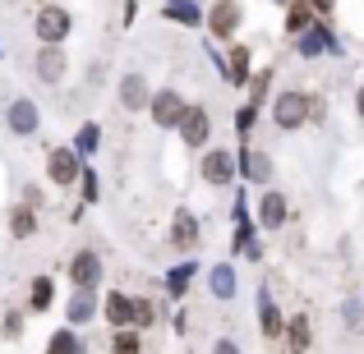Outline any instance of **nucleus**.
<instances>
[{
	"label": "nucleus",
	"mask_w": 364,
	"mask_h": 354,
	"mask_svg": "<svg viewBox=\"0 0 364 354\" xmlns=\"http://www.w3.org/2000/svg\"><path fill=\"white\" fill-rule=\"evenodd\" d=\"M272 124L282 133L304 129V124H309V92H300V88L277 92V97H272Z\"/></svg>",
	"instance_id": "1"
},
{
	"label": "nucleus",
	"mask_w": 364,
	"mask_h": 354,
	"mask_svg": "<svg viewBox=\"0 0 364 354\" xmlns=\"http://www.w3.org/2000/svg\"><path fill=\"white\" fill-rule=\"evenodd\" d=\"M33 33H37V42H42V46H60L65 37L74 33V14H70V9H60V5H42V9H37V18H33Z\"/></svg>",
	"instance_id": "2"
},
{
	"label": "nucleus",
	"mask_w": 364,
	"mask_h": 354,
	"mask_svg": "<svg viewBox=\"0 0 364 354\" xmlns=\"http://www.w3.org/2000/svg\"><path fill=\"white\" fill-rule=\"evenodd\" d=\"M198 175H203V184L226 189L235 175H240V161H235V152H226V148H208L203 161H198Z\"/></svg>",
	"instance_id": "3"
},
{
	"label": "nucleus",
	"mask_w": 364,
	"mask_h": 354,
	"mask_svg": "<svg viewBox=\"0 0 364 354\" xmlns=\"http://www.w3.org/2000/svg\"><path fill=\"white\" fill-rule=\"evenodd\" d=\"M46 179H51L55 189H70L83 179V157L74 148H51L46 152Z\"/></svg>",
	"instance_id": "4"
},
{
	"label": "nucleus",
	"mask_w": 364,
	"mask_h": 354,
	"mask_svg": "<svg viewBox=\"0 0 364 354\" xmlns=\"http://www.w3.org/2000/svg\"><path fill=\"white\" fill-rule=\"evenodd\" d=\"M180 143L194 152H208V143H213V116H208V106H185V116H180Z\"/></svg>",
	"instance_id": "5"
},
{
	"label": "nucleus",
	"mask_w": 364,
	"mask_h": 354,
	"mask_svg": "<svg viewBox=\"0 0 364 354\" xmlns=\"http://www.w3.org/2000/svg\"><path fill=\"white\" fill-rule=\"evenodd\" d=\"M185 106H189V101L180 97L176 88H157V92H152L148 116H152V124H157V129H180V116H185Z\"/></svg>",
	"instance_id": "6"
},
{
	"label": "nucleus",
	"mask_w": 364,
	"mask_h": 354,
	"mask_svg": "<svg viewBox=\"0 0 364 354\" xmlns=\"http://www.w3.org/2000/svg\"><path fill=\"white\" fill-rule=\"evenodd\" d=\"M5 124H9V133H18V138H33V133L42 129V111H37V101L14 97L5 106Z\"/></svg>",
	"instance_id": "7"
},
{
	"label": "nucleus",
	"mask_w": 364,
	"mask_h": 354,
	"mask_svg": "<svg viewBox=\"0 0 364 354\" xmlns=\"http://www.w3.org/2000/svg\"><path fill=\"white\" fill-rule=\"evenodd\" d=\"M286 221H291V203H286V194L263 189V198H258V226H263V231H286Z\"/></svg>",
	"instance_id": "8"
},
{
	"label": "nucleus",
	"mask_w": 364,
	"mask_h": 354,
	"mask_svg": "<svg viewBox=\"0 0 364 354\" xmlns=\"http://www.w3.org/2000/svg\"><path fill=\"white\" fill-rule=\"evenodd\" d=\"M235 161H240V179H249V184H272V157H267V152L263 148H240V157H235Z\"/></svg>",
	"instance_id": "9"
},
{
	"label": "nucleus",
	"mask_w": 364,
	"mask_h": 354,
	"mask_svg": "<svg viewBox=\"0 0 364 354\" xmlns=\"http://www.w3.org/2000/svg\"><path fill=\"white\" fill-rule=\"evenodd\" d=\"M70 281H74V290H92V285L102 281V253L79 248V253L70 258Z\"/></svg>",
	"instance_id": "10"
},
{
	"label": "nucleus",
	"mask_w": 364,
	"mask_h": 354,
	"mask_svg": "<svg viewBox=\"0 0 364 354\" xmlns=\"http://www.w3.org/2000/svg\"><path fill=\"white\" fill-rule=\"evenodd\" d=\"M208 33L217 37V42H226V37H235V28H240V5L235 0H217L213 9H208Z\"/></svg>",
	"instance_id": "11"
},
{
	"label": "nucleus",
	"mask_w": 364,
	"mask_h": 354,
	"mask_svg": "<svg viewBox=\"0 0 364 354\" xmlns=\"http://www.w3.org/2000/svg\"><path fill=\"white\" fill-rule=\"evenodd\" d=\"M33 70H37V79H42V83H60L65 70H70V55H65V46H37Z\"/></svg>",
	"instance_id": "12"
},
{
	"label": "nucleus",
	"mask_w": 364,
	"mask_h": 354,
	"mask_svg": "<svg viewBox=\"0 0 364 354\" xmlns=\"http://www.w3.org/2000/svg\"><path fill=\"white\" fill-rule=\"evenodd\" d=\"M309 345H314L309 313H291V318H286V354H309Z\"/></svg>",
	"instance_id": "13"
},
{
	"label": "nucleus",
	"mask_w": 364,
	"mask_h": 354,
	"mask_svg": "<svg viewBox=\"0 0 364 354\" xmlns=\"http://www.w3.org/2000/svg\"><path fill=\"white\" fill-rule=\"evenodd\" d=\"M120 106L124 111H148L152 106V88L143 74H124L120 79Z\"/></svg>",
	"instance_id": "14"
},
{
	"label": "nucleus",
	"mask_w": 364,
	"mask_h": 354,
	"mask_svg": "<svg viewBox=\"0 0 364 354\" xmlns=\"http://www.w3.org/2000/svg\"><path fill=\"white\" fill-rule=\"evenodd\" d=\"M102 318H107L116 331L134 327V299H129V294H120V290H111L107 299H102Z\"/></svg>",
	"instance_id": "15"
},
{
	"label": "nucleus",
	"mask_w": 364,
	"mask_h": 354,
	"mask_svg": "<svg viewBox=\"0 0 364 354\" xmlns=\"http://www.w3.org/2000/svg\"><path fill=\"white\" fill-rule=\"evenodd\" d=\"M171 244L176 248H194L198 244V216L189 212V207H176V216H171Z\"/></svg>",
	"instance_id": "16"
},
{
	"label": "nucleus",
	"mask_w": 364,
	"mask_h": 354,
	"mask_svg": "<svg viewBox=\"0 0 364 354\" xmlns=\"http://www.w3.org/2000/svg\"><path fill=\"white\" fill-rule=\"evenodd\" d=\"M314 23H323V18L309 9V0H291L286 5V37H304Z\"/></svg>",
	"instance_id": "17"
},
{
	"label": "nucleus",
	"mask_w": 364,
	"mask_h": 354,
	"mask_svg": "<svg viewBox=\"0 0 364 354\" xmlns=\"http://www.w3.org/2000/svg\"><path fill=\"white\" fill-rule=\"evenodd\" d=\"M258 331H263L267 341H277V336H286V318H282V309H277L267 294H258Z\"/></svg>",
	"instance_id": "18"
},
{
	"label": "nucleus",
	"mask_w": 364,
	"mask_h": 354,
	"mask_svg": "<svg viewBox=\"0 0 364 354\" xmlns=\"http://www.w3.org/2000/svg\"><path fill=\"white\" fill-rule=\"evenodd\" d=\"M65 318H70V327H83V322L97 318V299H92V290H74L70 309H65Z\"/></svg>",
	"instance_id": "19"
},
{
	"label": "nucleus",
	"mask_w": 364,
	"mask_h": 354,
	"mask_svg": "<svg viewBox=\"0 0 364 354\" xmlns=\"http://www.w3.org/2000/svg\"><path fill=\"white\" fill-rule=\"evenodd\" d=\"M249 70H254V51H249V46H231V60H226V79H231L235 88H245V83H249Z\"/></svg>",
	"instance_id": "20"
},
{
	"label": "nucleus",
	"mask_w": 364,
	"mask_h": 354,
	"mask_svg": "<svg viewBox=\"0 0 364 354\" xmlns=\"http://www.w3.org/2000/svg\"><path fill=\"white\" fill-rule=\"evenodd\" d=\"M194 276H198V267H194V262L171 267V272H166V294H171V299H185L189 285H194Z\"/></svg>",
	"instance_id": "21"
},
{
	"label": "nucleus",
	"mask_w": 364,
	"mask_h": 354,
	"mask_svg": "<svg viewBox=\"0 0 364 354\" xmlns=\"http://www.w3.org/2000/svg\"><path fill=\"white\" fill-rule=\"evenodd\" d=\"M51 304H55V285H51V276H37L33 290H28V313H46Z\"/></svg>",
	"instance_id": "22"
},
{
	"label": "nucleus",
	"mask_w": 364,
	"mask_h": 354,
	"mask_svg": "<svg viewBox=\"0 0 364 354\" xmlns=\"http://www.w3.org/2000/svg\"><path fill=\"white\" fill-rule=\"evenodd\" d=\"M9 231H14V239H33L37 235V212L33 207H9Z\"/></svg>",
	"instance_id": "23"
},
{
	"label": "nucleus",
	"mask_w": 364,
	"mask_h": 354,
	"mask_svg": "<svg viewBox=\"0 0 364 354\" xmlns=\"http://www.w3.org/2000/svg\"><path fill=\"white\" fill-rule=\"evenodd\" d=\"M46 354H83V341L74 327H60L51 341H46Z\"/></svg>",
	"instance_id": "24"
},
{
	"label": "nucleus",
	"mask_w": 364,
	"mask_h": 354,
	"mask_svg": "<svg viewBox=\"0 0 364 354\" xmlns=\"http://www.w3.org/2000/svg\"><path fill=\"white\" fill-rule=\"evenodd\" d=\"M166 18L180 23V28H198V23H203V14H198L189 0H166Z\"/></svg>",
	"instance_id": "25"
},
{
	"label": "nucleus",
	"mask_w": 364,
	"mask_h": 354,
	"mask_svg": "<svg viewBox=\"0 0 364 354\" xmlns=\"http://www.w3.org/2000/svg\"><path fill=\"white\" fill-rule=\"evenodd\" d=\"M208 285H213L217 299H231V294H235V272H231V262H217L213 276H208Z\"/></svg>",
	"instance_id": "26"
},
{
	"label": "nucleus",
	"mask_w": 364,
	"mask_h": 354,
	"mask_svg": "<svg viewBox=\"0 0 364 354\" xmlns=\"http://www.w3.org/2000/svg\"><path fill=\"white\" fill-rule=\"evenodd\" d=\"M111 354H143V331L139 327H124L111 336Z\"/></svg>",
	"instance_id": "27"
},
{
	"label": "nucleus",
	"mask_w": 364,
	"mask_h": 354,
	"mask_svg": "<svg viewBox=\"0 0 364 354\" xmlns=\"http://www.w3.org/2000/svg\"><path fill=\"white\" fill-rule=\"evenodd\" d=\"M254 124H258V106L249 101V106L235 111V133H240V143H245V148H249V133H254Z\"/></svg>",
	"instance_id": "28"
},
{
	"label": "nucleus",
	"mask_w": 364,
	"mask_h": 354,
	"mask_svg": "<svg viewBox=\"0 0 364 354\" xmlns=\"http://www.w3.org/2000/svg\"><path fill=\"white\" fill-rule=\"evenodd\" d=\"M323 46H332V42H328V33H323V23H314L309 33L300 37V55H318Z\"/></svg>",
	"instance_id": "29"
},
{
	"label": "nucleus",
	"mask_w": 364,
	"mask_h": 354,
	"mask_svg": "<svg viewBox=\"0 0 364 354\" xmlns=\"http://www.w3.org/2000/svg\"><path fill=\"white\" fill-rule=\"evenodd\" d=\"M157 318H161V313H157V304H152V299H134V327H139V331H148Z\"/></svg>",
	"instance_id": "30"
},
{
	"label": "nucleus",
	"mask_w": 364,
	"mask_h": 354,
	"mask_svg": "<svg viewBox=\"0 0 364 354\" xmlns=\"http://www.w3.org/2000/svg\"><path fill=\"white\" fill-rule=\"evenodd\" d=\"M97 124H83L79 129V138H74V152H79V157H92V152H97Z\"/></svg>",
	"instance_id": "31"
},
{
	"label": "nucleus",
	"mask_w": 364,
	"mask_h": 354,
	"mask_svg": "<svg viewBox=\"0 0 364 354\" xmlns=\"http://www.w3.org/2000/svg\"><path fill=\"white\" fill-rule=\"evenodd\" d=\"M79 184H83V203H97V194H102L97 170H92V166H83V179H79Z\"/></svg>",
	"instance_id": "32"
},
{
	"label": "nucleus",
	"mask_w": 364,
	"mask_h": 354,
	"mask_svg": "<svg viewBox=\"0 0 364 354\" xmlns=\"http://www.w3.org/2000/svg\"><path fill=\"white\" fill-rule=\"evenodd\" d=\"M0 331H5V341H18V336H23V313L9 309V313H5V322H0Z\"/></svg>",
	"instance_id": "33"
},
{
	"label": "nucleus",
	"mask_w": 364,
	"mask_h": 354,
	"mask_svg": "<svg viewBox=\"0 0 364 354\" xmlns=\"http://www.w3.org/2000/svg\"><path fill=\"white\" fill-rule=\"evenodd\" d=\"M267 83H272V74H267V70H258V79H254V92H249V101H254V106L267 97Z\"/></svg>",
	"instance_id": "34"
},
{
	"label": "nucleus",
	"mask_w": 364,
	"mask_h": 354,
	"mask_svg": "<svg viewBox=\"0 0 364 354\" xmlns=\"http://www.w3.org/2000/svg\"><path fill=\"white\" fill-rule=\"evenodd\" d=\"M23 207H33V212L42 207V189H37V184H28V189H23Z\"/></svg>",
	"instance_id": "35"
},
{
	"label": "nucleus",
	"mask_w": 364,
	"mask_h": 354,
	"mask_svg": "<svg viewBox=\"0 0 364 354\" xmlns=\"http://www.w3.org/2000/svg\"><path fill=\"white\" fill-rule=\"evenodd\" d=\"M213 354H240V345L231 336H222V341H213Z\"/></svg>",
	"instance_id": "36"
},
{
	"label": "nucleus",
	"mask_w": 364,
	"mask_h": 354,
	"mask_svg": "<svg viewBox=\"0 0 364 354\" xmlns=\"http://www.w3.org/2000/svg\"><path fill=\"white\" fill-rule=\"evenodd\" d=\"M309 9H314V14H318V18H328L332 9H337V0H309Z\"/></svg>",
	"instance_id": "37"
},
{
	"label": "nucleus",
	"mask_w": 364,
	"mask_h": 354,
	"mask_svg": "<svg viewBox=\"0 0 364 354\" xmlns=\"http://www.w3.org/2000/svg\"><path fill=\"white\" fill-rule=\"evenodd\" d=\"M309 120H318V124L328 120V101H314V97H309Z\"/></svg>",
	"instance_id": "38"
},
{
	"label": "nucleus",
	"mask_w": 364,
	"mask_h": 354,
	"mask_svg": "<svg viewBox=\"0 0 364 354\" xmlns=\"http://www.w3.org/2000/svg\"><path fill=\"white\" fill-rule=\"evenodd\" d=\"M355 116L364 120V83H360V92H355Z\"/></svg>",
	"instance_id": "39"
},
{
	"label": "nucleus",
	"mask_w": 364,
	"mask_h": 354,
	"mask_svg": "<svg viewBox=\"0 0 364 354\" xmlns=\"http://www.w3.org/2000/svg\"><path fill=\"white\" fill-rule=\"evenodd\" d=\"M272 5H291V0H272Z\"/></svg>",
	"instance_id": "40"
}]
</instances>
